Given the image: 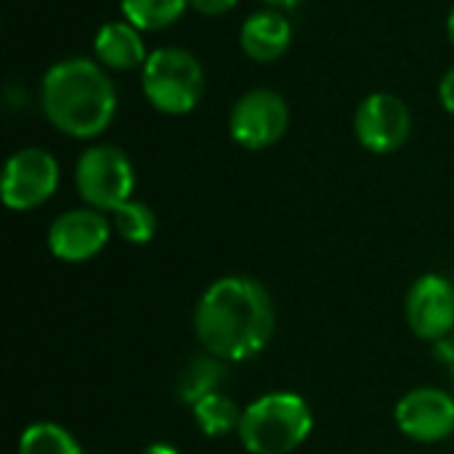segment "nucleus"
Instances as JSON below:
<instances>
[{"label":"nucleus","mask_w":454,"mask_h":454,"mask_svg":"<svg viewBox=\"0 0 454 454\" xmlns=\"http://www.w3.org/2000/svg\"><path fill=\"white\" fill-rule=\"evenodd\" d=\"M226 380V362L215 359L213 354L192 356L176 375V396L181 404L194 407L200 399L221 391Z\"/></svg>","instance_id":"14"},{"label":"nucleus","mask_w":454,"mask_h":454,"mask_svg":"<svg viewBox=\"0 0 454 454\" xmlns=\"http://www.w3.org/2000/svg\"><path fill=\"white\" fill-rule=\"evenodd\" d=\"M239 0H189V8H194L202 16H226L237 8Z\"/></svg>","instance_id":"19"},{"label":"nucleus","mask_w":454,"mask_h":454,"mask_svg":"<svg viewBox=\"0 0 454 454\" xmlns=\"http://www.w3.org/2000/svg\"><path fill=\"white\" fill-rule=\"evenodd\" d=\"M43 114L69 138L101 136L117 114V90L96 59L69 56L48 67L40 82Z\"/></svg>","instance_id":"2"},{"label":"nucleus","mask_w":454,"mask_h":454,"mask_svg":"<svg viewBox=\"0 0 454 454\" xmlns=\"http://www.w3.org/2000/svg\"><path fill=\"white\" fill-rule=\"evenodd\" d=\"M412 133V112L396 93L378 90L359 101L354 112V136L372 154L399 152Z\"/></svg>","instance_id":"8"},{"label":"nucleus","mask_w":454,"mask_h":454,"mask_svg":"<svg viewBox=\"0 0 454 454\" xmlns=\"http://www.w3.org/2000/svg\"><path fill=\"white\" fill-rule=\"evenodd\" d=\"M269 8H277V11H293V8H298L301 3H306V0H263Z\"/></svg>","instance_id":"22"},{"label":"nucleus","mask_w":454,"mask_h":454,"mask_svg":"<svg viewBox=\"0 0 454 454\" xmlns=\"http://www.w3.org/2000/svg\"><path fill=\"white\" fill-rule=\"evenodd\" d=\"M192 415H194L197 428L210 439H223V436L234 434L242 420V410L223 391H215V394L200 399L192 407Z\"/></svg>","instance_id":"15"},{"label":"nucleus","mask_w":454,"mask_h":454,"mask_svg":"<svg viewBox=\"0 0 454 454\" xmlns=\"http://www.w3.org/2000/svg\"><path fill=\"white\" fill-rule=\"evenodd\" d=\"M436 359L450 370V375H452L454 380V333L450 338H444L442 343H436Z\"/></svg>","instance_id":"21"},{"label":"nucleus","mask_w":454,"mask_h":454,"mask_svg":"<svg viewBox=\"0 0 454 454\" xmlns=\"http://www.w3.org/2000/svg\"><path fill=\"white\" fill-rule=\"evenodd\" d=\"M404 314L420 340L442 343L454 333V285L439 274L420 277L407 293Z\"/></svg>","instance_id":"10"},{"label":"nucleus","mask_w":454,"mask_h":454,"mask_svg":"<svg viewBox=\"0 0 454 454\" xmlns=\"http://www.w3.org/2000/svg\"><path fill=\"white\" fill-rule=\"evenodd\" d=\"M141 90L152 109L181 117L200 106L205 96V69L186 48H157L141 67Z\"/></svg>","instance_id":"4"},{"label":"nucleus","mask_w":454,"mask_h":454,"mask_svg":"<svg viewBox=\"0 0 454 454\" xmlns=\"http://www.w3.org/2000/svg\"><path fill=\"white\" fill-rule=\"evenodd\" d=\"M74 186L88 207L112 213L122 202L133 200L136 170L130 157L120 146L93 144L77 157Z\"/></svg>","instance_id":"5"},{"label":"nucleus","mask_w":454,"mask_h":454,"mask_svg":"<svg viewBox=\"0 0 454 454\" xmlns=\"http://www.w3.org/2000/svg\"><path fill=\"white\" fill-rule=\"evenodd\" d=\"M290 43H293V24L277 8L255 11L239 27V45L245 56L258 64H271L282 59Z\"/></svg>","instance_id":"12"},{"label":"nucleus","mask_w":454,"mask_h":454,"mask_svg":"<svg viewBox=\"0 0 454 454\" xmlns=\"http://www.w3.org/2000/svg\"><path fill=\"white\" fill-rule=\"evenodd\" d=\"M314 431L309 402L290 391H274L242 410L237 436L250 454L295 452Z\"/></svg>","instance_id":"3"},{"label":"nucleus","mask_w":454,"mask_h":454,"mask_svg":"<svg viewBox=\"0 0 454 454\" xmlns=\"http://www.w3.org/2000/svg\"><path fill=\"white\" fill-rule=\"evenodd\" d=\"M93 56L106 69H141L149 59L146 43L141 37V29H136L130 21L117 19L98 27L93 37Z\"/></svg>","instance_id":"13"},{"label":"nucleus","mask_w":454,"mask_h":454,"mask_svg":"<svg viewBox=\"0 0 454 454\" xmlns=\"http://www.w3.org/2000/svg\"><path fill=\"white\" fill-rule=\"evenodd\" d=\"M189 8V0H120V13L141 32H160L176 24Z\"/></svg>","instance_id":"16"},{"label":"nucleus","mask_w":454,"mask_h":454,"mask_svg":"<svg viewBox=\"0 0 454 454\" xmlns=\"http://www.w3.org/2000/svg\"><path fill=\"white\" fill-rule=\"evenodd\" d=\"M439 104L444 106V112L454 114V67L447 69V74L439 82Z\"/></svg>","instance_id":"20"},{"label":"nucleus","mask_w":454,"mask_h":454,"mask_svg":"<svg viewBox=\"0 0 454 454\" xmlns=\"http://www.w3.org/2000/svg\"><path fill=\"white\" fill-rule=\"evenodd\" d=\"M290 128V106L271 88H253L237 98L229 114L231 138L250 152L269 149L282 141Z\"/></svg>","instance_id":"6"},{"label":"nucleus","mask_w":454,"mask_h":454,"mask_svg":"<svg viewBox=\"0 0 454 454\" xmlns=\"http://www.w3.org/2000/svg\"><path fill=\"white\" fill-rule=\"evenodd\" d=\"M141 454H181L176 447H170V444H149L146 450Z\"/></svg>","instance_id":"23"},{"label":"nucleus","mask_w":454,"mask_h":454,"mask_svg":"<svg viewBox=\"0 0 454 454\" xmlns=\"http://www.w3.org/2000/svg\"><path fill=\"white\" fill-rule=\"evenodd\" d=\"M19 454H85V450L64 426L32 423L19 439Z\"/></svg>","instance_id":"18"},{"label":"nucleus","mask_w":454,"mask_h":454,"mask_svg":"<svg viewBox=\"0 0 454 454\" xmlns=\"http://www.w3.org/2000/svg\"><path fill=\"white\" fill-rule=\"evenodd\" d=\"M447 35H450V40H452L454 45V5L452 11H450V16H447Z\"/></svg>","instance_id":"24"},{"label":"nucleus","mask_w":454,"mask_h":454,"mask_svg":"<svg viewBox=\"0 0 454 454\" xmlns=\"http://www.w3.org/2000/svg\"><path fill=\"white\" fill-rule=\"evenodd\" d=\"M59 162L40 146H24L5 160L3 168V202L8 210L27 213L45 205L59 189Z\"/></svg>","instance_id":"7"},{"label":"nucleus","mask_w":454,"mask_h":454,"mask_svg":"<svg viewBox=\"0 0 454 454\" xmlns=\"http://www.w3.org/2000/svg\"><path fill=\"white\" fill-rule=\"evenodd\" d=\"M112 229L130 245H149L157 234V215L146 202L128 200L112 213Z\"/></svg>","instance_id":"17"},{"label":"nucleus","mask_w":454,"mask_h":454,"mask_svg":"<svg viewBox=\"0 0 454 454\" xmlns=\"http://www.w3.org/2000/svg\"><path fill=\"white\" fill-rule=\"evenodd\" d=\"M112 237V221L101 210L74 207L61 213L48 229V250L64 263H85L96 258Z\"/></svg>","instance_id":"9"},{"label":"nucleus","mask_w":454,"mask_h":454,"mask_svg":"<svg viewBox=\"0 0 454 454\" xmlns=\"http://www.w3.org/2000/svg\"><path fill=\"white\" fill-rule=\"evenodd\" d=\"M277 309L269 290L250 277L215 279L194 309V333L205 354L221 362H247L274 338Z\"/></svg>","instance_id":"1"},{"label":"nucleus","mask_w":454,"mask_h":454,"mask_svg":"<svg viewBox=\"0 0 454 454\" xmlns=\"http://www.w3.org/2000/svg\"><path fill=\"white\" fill-rule=\"evenodd\" d=\"M399 431L420 444H436L454 434V399L442 388H415L394 410Z\"/></svg>","instance_id":"11"}]
</instances>
